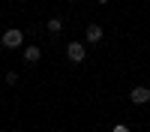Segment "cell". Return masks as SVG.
<instances>
[{
    "mask_svg": "<svg viewBox=\"0 0 150 132\" xmlns=\"http://www.w3.org/2000/svg\"><path fill=\"white\" fill-rule=\"evenodd\" d=\"M12 132H18V129H12Z\"/></svg>",
    "mask_w": 150,
    "mask_h": 132,
    "instance_id": "cell-10",
    "label": "cell"
},
{
    "mask_svg": "<svg viewBox=\"0 0 150 132\" xmlns=\"http://www.w3.org/2000/svg\"><path fill=\"white\" fill-rule=\"evenodd\" d=\"M21 57H24V63H30V66H33V63H39L42 51H39L36 45H27V48H24V54H21Z\"/></svg>",
    "mask_w": 150,
    "mask_h": 132,
    "instance_id": "cell-5",
    "label": "cell"
},
{
    "mask_svg": "<svg viewBox=\"0 0 150 132\" xmlns=\"http://www.w3.org/2000/svg\"><path fill=\"white\" fill-rule=\"evenodd\" d=\"M96 3H108V0H96Z\"/></svg>",
    "mask_w": 150,
    "mask_h": 132,
    "instance_id": "cell-9",
    "label": "cell"
},
{
    "mask_svg": "<svg viewBox=\"0 0 150 132\" xmlns=\"http://www.w3.org/2000/svg\"><path fill=\"white\" fill-rule=\"evenodd\" d=\"M6 84H9V87H12V84H18V75H15V72H12V69L6 72Z\"/></svg>",
    "mask_w": 150,
    "mask_h": 132,
    "instance_id": "cell-7",
    "label": "cell"
},
{
    "mask_svg": "<svg viewBox=\"0 0 150 132\" xmlns=\"http://www.w3.org/2000/svg\"><path fill=\"white\" fill-rule=\"evenodd\" d=\"M129 102L132 105H147L150 102V87L147 84H135V87L129 90Z\"/></svg>",
    "mask_w": 150,
    "mask_h": 132,
    "instance_id": "cell-2",
    "label": "cell"
},
{
    "mask_svg": "<svg viewBox=\"0 0 150 132\" xmlns=\"http://www.w3.org/2000/svg\"><path fill=\"white\" fill-rule=\"evenodd\" d=\"M60 30H63L60 18H51V21H48V33H60Z\"/></svg>",
    "mask_w": 150,
    "mask_h": 132,
    "instance_id": "cell-6",
    "label": "cell"
},
{
    "mask_svg": "<svg viewBox=\"0 0 150 132\" xmlns=\"http://www.w3.org/2000/svg\"><path fill=\"white\" fill-rule=\"evenodd\" d=\"M66 57L72 60V63H84V57H87L84 42H69V45H66Z\"/></svg>",
    "mask_w": 150,
    "mask_h": 132,
    "instance_id": "cell-3",
    "label": "cell"
},
{
    "mask_svg": "<svg viewBox=\"0 0 150 132\" xmlns=\"http://www.w3.org/2000/svg\"><path fill=\"white\" fill-rule=\"evenodd\" d=\"M0 42H3V48H21V45H24V30H15V27L3 30Z\"/></svg>",
    "mask_w": 150,
    "mask_h": 132,
    "instance_id": "cell-1",
    "label": "cell"
},
{
    "mask_svg": "<svg viewBox=\"0 0 150 132\" xmlns=\"http://www.w3.org/2000/svg\"><path fill=\"white\" fill-rule=\"evenodd\" d=\"M111 132H129V126L126 123H117V126H111Z\"/></svg>",
    "mask_w": 150,
    "mask_h": 132,
    "instance_id": "cell-8",
    "label": "cell"
},
{
    "mask_svg": "<svg viewBox=\"0 0 150 132\" xmlns=\"http://www.w3.org/2000/svg\"><path fill=\"white\" fill-rule=\"evenodd\" d=\"M84 39L90 42V45L102 42V27H99V24H87V30H84Z\"/></svg>",
    "mask_w": 150,
    "mask_h": 132,
    "instance_id": "cell-4",
    "label": "cell"
}]
</instances>
